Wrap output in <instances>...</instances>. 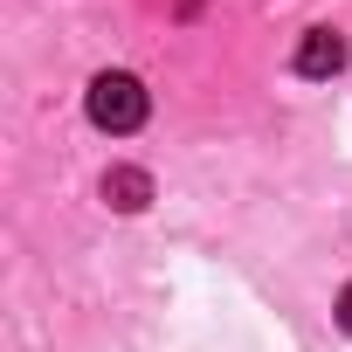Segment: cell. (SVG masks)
I'll return each mask as SVG.
<instances>
[{"mask_svg":"<svg viewBox=\"0 0 352 352\" xmlns=\"http://www.w3.org/2000/svg\"><path fill=\"white\" fill-rule=\"evenodd\" d=\"M338 324H345V331H352V283H345V290H338Z\"/></svg>","mask_w":352,"mask_h":352,"instance_id":"4","label":"cell"},{"mask_svg":"<svg viewBox=\"0 0 352 352\" xmlns=\"http://www.w3.org/2000/svg\"><path fill=\"white\" fill-rule=\"evenodd\" d=\"M345 69V35L338 28H304L297 42V76H338Z\"/></svg>","mask_w":352,"mask_h":352,"instance_id":"2","label":"cell"},{"mask_svg":"<svg viewBox=\"0 0 352 352\" xmlns=\"http://www.w3.org/2000/svg\"><path fill=\"white\" fill-rule=\"evenodd\" d=\"M83 111H90V124H97V131H138V124H145V111H152V97H145V83H138V76L104 69V76H90Z\"/></svg>","mask_w":352,"mask_h":352,"instance_id":"1","label":"cell"},{"mask_svg":"<svg viewBox=\"0 0 352 352\" xmlns=\"http://www.w3.org/2000/svg\"><path fill=\"white\" fill-rule=\"evenodd\" d=\"M104 201H111L118 214H138V208L152 201V180H145L138 166H111V173H104Z\"/></svg>","mask_w":352,"mask_h":352,"instance_id":"3","label":"cell"}]
</instances>
